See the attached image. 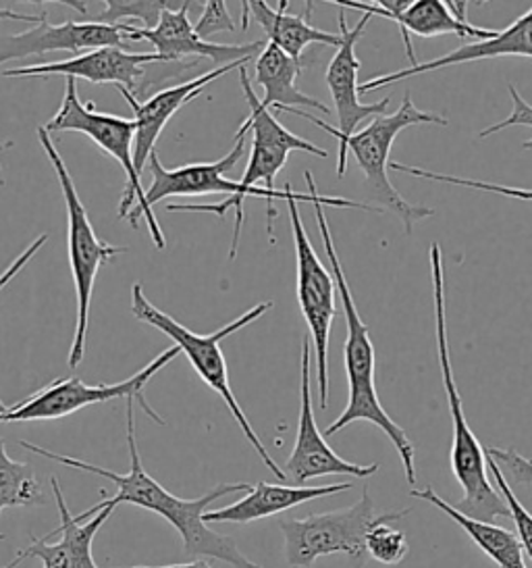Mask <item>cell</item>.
<instances>
[{"mask_svg":"<svg viewBox=\"0 0 532 568\" xmlns=\"http://www.w3.org/2000/svg\"><path fill=\"white\" fill-rule=\"evenodd\" d=\"M133 398L125 400V417H127V448H130V470L125 475L113 473L109 468H100L92 463H83L80 458L57 454V452L33 446L30 442H21V448L44 456L49 460H54L65 467L78 468L83 473L100 475L119 487L113 498H109L106 504L119 506V504H133L137 508L150 510L158 517L168 520L177 534L182 535L183 551L187 556H206V558H216L223 560L233 568H265L249 560L244 551L237 548L235 539L227 535L216 534L211 529V525L204 523V513L208 506L218 498L232 496V494H248L252 489L249 484H221L213 487L208 494L194 498V500H183L166 491L163 485L158 484L154 477H150L146 468L142 465V456L137 450V439H135V418H133Z\"/></svg>","mask_w":532,"mask_h":568,"instance_id":"obj_1","label":"cell"},{"mask_svg":"<svg viewBox=\"0 0 532 568\" xmlns=\"http://www.w3.org/2000/svg\"><path fill=\"white\" fill-rule=\"evenodd\" d=\"M316 223H318V232L323 237V246L325 254L331 263L332 280L341 294V308H344V317L348 323V337H346V346H344V363H346V373H348L349 400L346 410L341 413V417L329 425V429L325 432V437L339 434L341 429H346L356 420H366L372 423L381 429L382 434L391 439V444L396 446L403 473H406V481L410 485L416 484V465H415V444L410 442L408 434L399 427L393 418L387 415V410L382 408L381 400L377 396V385H375V348L370 342V332L366 325L358 306L351 296L346 273L341 267V261L335 251V242H332L331 230L325 217V209L323 206H341V209H360L368 213H382L381 209H377L375 204H358V202L348 201V199H335V196H320L316 192L315 202Z\"/></svg>","mask_w":532,"mask_h":568,"instance_id":"obj_2","label":"cell"},{"mask_svg":"<svg viewBox=\"0 0 532 568\" xmlns=\"http://www.w3.org/2000/svg\"><path fill=\"white\" fill-rule=\"evenodd\" d=\"M432 304H434V327H437V354L443 377V387L448 394L449 417L453 425L451 444V470L458 484L464 489V498L453 508L466 517L495 523L499 518H510V510L498 489L489 479L484 446L477 439L466 420L462 396L453 382L451 354L448 342V313H446V277H443V256L441 246H431Z\"/></svg>","mask_w":532,"mask_h":568,"instance_id":"obj_3","label":"cell"},{"mask_svg":"<svg viewBox=\"0 0 532 568\" xmlns=\"http://www.w3.org/2000/svg\"><path fill=\"white\" fill-rule=\"evenodd\" d=\"M273 304H275V302H260L258 306L249 308L248 313H244L242 317L235 318L229 325L221 327L215 334L200 335L194 334V332L187 329V327H183L180 321H175L171 315H166L165 311L156 308V306L146 298V294H144V290H142V284H133L132 287L133 317L137 318V321H142V323H146L150 327H154V329H158V332H163L166 337H171V339L175 342V346L182 351V354L187 356L190 365L198 373L200 379L208 385L213 392H216V394L223 398V402L227 404V408H229L233 418H235L237 425L242 427V432H244L246 439L252 444V448L258 452V456L263 458L266 468H268L279 481H287L283 468L270 458V454L266 450L265 444L260 442V437L254 432V427L249 425L246 413L242 410L239 402L235 398L232 384H229V371H227V363H225V354L221 351V342H223L225 337H229V335L235 334V332L248 327L249 323L258 321V318L263 317L265 313H268V311L273 308Z\"/></svg>","mask_w":532,"mask_h":568,"instance_id":"obj_4","label":"cell"},{"mask_svg":"<svg viewBox=\"0 0 532 568\" xmlns=\"http://www.w3.org/2000/svg\"><path fill=\"white\" fill-rule=\"evenodd\" d=\"M44 130L52 132H80L88 135L96 146L113 156L125 171V190L121 194L119 217L127 219L133 230H137V219L146 217L150 237L158 251L166 246L165 234L154 215V209L146 201V190L142 185V175L133 163V140H135V121L116 118L111 113H100L94 102H82L78 94V82L66 80L63 102L54 118L49 119Z\"/></svg>","mask_w":532,"mask_h":568,"instance_id":"obj_5","label":"cell"},{"mask_svg":"<svg viewBox=\"0 0 532 568\" xmlns=\"http://www.w3.org/2000/svg\"><path fill=\"white\" fill-rule=\"evenodd\" d=\"M38 140L59 178L61 192L65 199L69 267H71V277L75 285V306H78L75 334H73L71 351H69V367L75 371L82 365L83 356H85V337H88V325H90V306H92L96 275L102 265L111 263L116 254L127 252V248L113 246L96 235L82 199L78 194L75 182L66 169V163L57 149V144L52 142L49 132L44 130V125L38 128Z\"/></svg>","mask_w":532,"mask_h":568,"instance_id":"obj_6","label":"cell"},{"mask_svg":"<svg viewBox=\"0 0 532 568\" xmlns=\"http://www.w3.org/2000/svg\"><path fill=\"white\" fill-rule=\"evenodd\" d=\"M431 123V125H448L449 121L441 115H434L429 111H420L412 102V94L406 92L398 111L391 115H377L366 125L365 130H358L349 138L344 146V154H354L356 165L362 169L366 178L368 199L381 209L382 213H393L401 219L403 230L408 235L412 234L416 223L422 219L434 215L429 206L410 204L406 201L389 180V152L403 130Z\"/></svg>","mask_w":532,"mask_h":568,"instance_id":"obj_7","label":"cell"},{"mask_svg":"<svg viewBox=\"0 0 532 568\" xmlns=\"http://www.w3.org/2000/svg\"><path fill=\"white\" fill-rule=\"evenodd\" d=\"M304 180L308 184V194H298L291 184H285V192H287L285 204L291 219V232H294V244H296L299 311L310 329V342L315 348L313 356L316 361L318 406L325 410L329 406V337H331L332 318L337 315V306H335L337 285L332 280L331 271L318 258L315 246L301 223L299 202L306 201L313 204L318 192L315 175L310 171L304 173Z\"/></svg>","mask_w":532,"mask_h":568,"instance_id":"obj_8","label":"cell"},{"mask_svg":"<svg viewBox=\"0 0 532 568\" xmlns=\"http://www.w3.org/2000/svg\"><path fill=\"white\" fill-rule=\"evenodd\" d=\"M249 134L248 121L242 123L239 132L235 134V144L232 152L213 163H190L183 168L166 169L158 154L150 156L149 169L152 173V184L146 187V201L154 209V204L165 201L168 196H208V194H227L229 199L218 204H168L166 211L171 213H215L223 217L229 209L235 211V230H233L229 258L237 256L239 235L244 225V201L249 196L239 182L227 180V173L242 161L246 151V138Z\"/></svg>","mask_w":532,"mask_h":568,"instance_id":"obj_9","label":"cell"},{"mask_svg":"<svg viewBox=\"0 0 532 568\" xmlns=\"http://www.w3.org/2000/svg\"><path fill=\"white\" fill-rule=\"evenodd\" d=\"M410 513H385L377 515L375 500L362 491V498L349 508H339L325 515H308L304 518H285L279 523L285 537V560L296 568H313L316 558L331 554H348L351 560L362 562L366 558V534L393 520H401Z\"/></svg>","mask_w":532,"mask_h":568,"instance_id":"obj_10","label":"cell"},{"mask_svg":"<svg viewBox=\"0 0 532 568\" xmlns=\"http://www.w3.org/2000/svg\"><path fill=\"white\" fill-rule=\"evenodd\" d=\"M182 351L177 346H171L165 352H161L154 361H150L146 367L137 371L133 377L119 382V384H83L80 377H66V379H57L47 385L44 389L35 392L30 398L19 402L11 406L7 415L0 417V423H30V420H57V418L69 417L82 408H88L92 404H104V402L119 400V398H133L140 402L144 413L149 415L154 423L165 425L161 415L150 406L144 398V389L150 379L166 367L171 361H175Z\"/></svg>","mask_w":532,"mask_h":568,"instance_id":"obj_11","label":"cell"},{"mask_svg":"<svg viewBox=\"0 0 532 568\" xmlns=\"http://www.w3.org/2000/svg\"><path fill=\"white\" fill-rule=\"evenodd\" d=\"M339 36H341V44L337 52L332 54L331 63L325 73V82L329 85L331 92L332 104H335V113L339 119V128H332L329 123L320 121V119L310 115L308 111H304L301 118L308 119L310 123H315L316 128L329 132V134L339 138V156H337V178L341 180L346 175V165H348V156L344 154V146L351 135L358 132V125L368 118H377L385 115L387 104L391 99H382L375 104H362L358 97V71L362 68L360 59L356 57V42L360 40V36L365 34L366 26L370 21V16L366 13L365 18L358 21L356 28H348L346 13L344 9H339Z\"/></svg>","mask_w":532,"mask_h":568,"instance_id":"obj_12","label":"cell"},{"mask_svg":"<svg viewBox=\"0 0 532 568\" xmlns=\"http://www.w3.org/2000/svg\"><path fill=\"white\" fill-rule=\"evenodd\" d=\"M310 361L313 352L308 346V335L301 342V384H299V420L296 446L285 463V479L294 485H306L318 477L329 475H348L358 479L372 477L379 465H356L344 460L332 452L325 435L316 427L313 394H310Z\"/></svg>","mask_w":532,"mask_h":568,"instance_id":"obj_13","label":"cell"},{"mask_svg":"<svg viewBox=\"0 0 532 568\" xmlns=\"http://www.w3.org/2000/svg\"><path fill=\"white\" fill-rule=\"evenodd\" d=\"M165 63L156 52H127L119 47H106L96 51L82 52L73 59L42 63L30 68L4 69V78H50L63 75L71 80H85L92 84L121 85L119 90H127L137 97L140 80L146 78L149 65Z\"/></svg>","mask_w":532,"mask_h":568,"instance_id":"obj_14","label":"cell"},{"mask_svg":"<svg viewBox=\"0 0 532 568\" xmlns=\"http://www.w3.org/2000/svg\"><path fill=\"white\" fill-rule=\"evenodd\" d=\"M194 2H183L180 9H166L165 13L158 19V23L152 30H142L135 26H119L125 38L133 42L137 40H149L154 44L156 54L168 63H183V59L194 57V59H208L215 65H229L242 59H252L254 54H260L266 47V42H249V44H215V42H204L200 40L194 26L187 18L190 7Z\"/></svg>","mask_w":532,"mask_h":568,"instance_id":"obj_15","label":"cell"},{"mask_svg":"<svg viewBox=\"0 0 532 568\" xmlns=\"http://www.w3.org/2000/svg\"><path fill=\"white\" fill-rule=\"evenodd\" d=\"M335 4L365 11L370 18L379 16V18L396 21L399 26V32L403 36L408 57L412 59L415 65H418V61H416L412 42L408 38L410 34L422 36V38L453 34L458 36L460 40L474 38V42H481V40L498 34L495 30H482V28L468 23V19L456 16L446 0H416V2H406V0H377V2L337 0Z\"/></svg>","mask_w":532,"mask_h":568,"instance_id":"obj_16","label":"cell"},{"mask_svg":"<svg viewBox=\"0 0 532 568\" xmlns=\"http://www.w3.org/2000/svg\"><path fill=\"white\" fill-rule=\"evenodd\" d=\"M123 38L125 34L119 26H99L92 21H66L54 26L44 16L28 32L0 36V65L25 57H42L47 52L63 51L78 57L83 51H96L106 47L123 49Z\"/></svg>","mask_w":532,"mask_h":568,"instance_id":"obj_17","label":"cell"},{"mask_svg":"<svg viewBox=\"0 0 532 568\" xmlns=\"http://www.w3.org/2000/svg\"><path fill=\"white\" fill-rule=\"evenodd\" d=\"M249 61L252 59H242V61H235L229 65L206 71V73H202V75L185 82V84L173 85V88H165V90L156 92L146 102H140L137 99H133L127 90H121V94L132 106L133 121H135L133 163H135V169H137L140 175L149 168L150 156L156 152L154 146L163 134L166 123L177 115V111L182 109L183 104L194 101L208 85L213 84L218 78L227 75L229 71L246 68Z\"/></svg>","mask_w":532,"mask_h":568,"instance_id":"obj_18","label":"cell"},{"mask_svg":"<svg viewBox=\"0 0 532 568\" xmlns=\"http://www.w3.org/2000/svg\"><path fill=\"white\" fill-rule=\"evenodd\" d=\"M50 485H52L54 500H57L59 515H61V525L50 534L61 535V539L52 544L49 537H33L32 544L28 548L19 550L7 568H16L25 558H40L42 568H99L94 562V556H92V544H94L96 534L102 529V525L115 513L116 506H111L102 500L100 506H106V508H102L96 517H92L85 523H78L66 508L59 479L52 477Z\"/></svg>","mask_w":532,"mask_h":568,"instance_id":"obj_19","label":"cell"},{"mask_svg":"<svg viewBox=\"0 0 532 568\" xmlns=\"http://www.w3.org/2000/svg\"><path fill=\"white\" fill-rule=\"evenodd\" d=\"M495 57H529V59H532V9L529 13H524L522 18L515 19L508 30L498 32L493 38H487L481 42H470V44H464V47L448 52L439 59H432L427 63H418V65H412L410 69H401L396 73L370 78L365 84L358 85V97H365V94H370L372 90H379L382 85L396 84V82L415 78V75L427 73V71L462 65V63H472V61H484V59H495Z\"/></svg>","mask_w":532,"mask_h":568,"instance_id":"obj_20","label":"cell"},{"mask_svg":"<svg viewBox=\"0 0 532 568\" xmlns=\"http://www.w3.org/2000/svg\"><path fill=\"white\" fill-rule=\"evenodd\" d=\"M351 487H354L351 484L283 485L258 481V484L252 485V489L242 500L233 501L229 506L218 508V510H206L204 523L206 525H213V523L248 525L254 520L291 510L304 501L348 491Z\"/></svg>","mask_w":532,"mask_h":568,"instance_id":"obj_21","label":"cell"},{"mask_svg":"<svg viewBox=\"0 0 532 568\" xmlns=\"http://www.w3.org/2000/svg\"><path fill=\"white\" fill-rule=\"evenodd\" d=\"M287 4H289L287 0H282L277 9H270L265 0L242 2V9H244L242 30H248L249 16H254L256 23L265 30L268 42L282 49L287 57H291L298 63H301V52L306 47L327 44V47L339 49L341 36L318 30L310 23L308 16H289Z\"/></svg>","mask_w":532,"mask_h":568,"instance_id":"obj_22","label":"cell"},{"mask_svg":"<svg viewBox=\"0 0 532 568\" xmlns=\"http://www.w3.org/2000/svg\"><path fill=\"white\" fill-rule=\"evenodd\" d=\"M301 75V63L287 57L282 49L266 42L265 49L256 59V84L265 90L263 106L277 109L291 115L301 118V109H315L325 115L331 113V109L313 97L304 94L298 88V78Z\"/></svg>","mask_w":532,"mask_h":568,"instance_id":"obj_23","label":"cell"},{"mask_svg":"<svg viewBox=\"0 0 532 568\" xmlns=\"http://www.w3.org/2000/svg\"><path fill=\"white\" fill-rule=\"evenodd\" d=\"M412 498L429 501L434 508L441 510V515L451 518L462 531H464L479 548H481L499 568H529L524 562V551L512 531L499 527L495 523H484L477 518L466 517L453 508V504L443 500L431 485L424 489H412Z\"/></svg>","mask_w":532,"mask_h":568,"instance_id":"obj_24","label":"cell"},{"mask_svg":"<svg viewBox=\"0 0 532 568\" xmlns=\"http://www.w3.org/2000/svg\"><path fill=\"white\" fill-rule=\"evenodd\" d=\"M239 82H242V90L244 97L249 104V118L246 119L249 125V132L254 134V142H265L270 146H279L287 152H310L318 159H327L329 152L318 149L315 144H310L308 140L299 138V135L291 134L289 130H285L282 123L277 121L275 115H270V111L263 106V102L258 101L254 88L249 84L248 69L239 68Z\"/></svg>","mask_w":532,"mask_h":568,"instance_id":"obj_25","label":"cell"},{"mask_svg":"<svg viewBox=\"0 0 532 568\" xmlns=\"http://www.w3.org/2000/svg\"><path fill=\"white\" fill-rule=\"evenodd\" d=\"M47 498L35 479V473L28 463H17L0 439V515L7 508L17 506H42Z\"/></svg>","mask_w":532,"mask_h":568,"instance_id":"obj_26","label":"cell"},{"mask_svg":"<svg viewBox=\"0 0 532 568\" xmlns=\"http://www.w3.org/2000/svg\"><path fill=\"white\" fill-rule=\"evenodd\" d=\"M183 2H166V0H106L104 11L90 19L99 26H123V19H137L142 30H152L166 9H180Z\"/></svg>","mask_w":532,"mask_h":568,"instance_id":"obj_27","label":"cell"},{"mask_svg":"<svg viewBox=\"0 0 532 568\" xmlns=\"http://www.w3.org/2000/svg\"><path fill=\"white\" fill-rule=\"evenodd\" d=\"M365 551L368 558L387 565V567H396L399 562H403V558L408 556V539L401 531H396L387 525H377L372 527L365 539Z\"/></svg>","mask_w":532,"mask_h":568,"instance_id":"obj_28","label":"cell"},{"mask_svg":"<svg viewBox=\"0 0 532 568\" xmlns=\"http://www.w3.org/2000/svg\"><path fill=\"white\" fill-rule=\"evenodd\" d=\"M487 467L491 470L493 481L498 484L499 494H501V498H503L508 510H510V518L514 520L515 531H518L515 537H518V541L522 546V551H526L532 560V515L524 508V504L518 500L512 485L508 484V479H505V475L499 468L498 463L493 458H489V456H487Z\"/></svg>","mask_w":532,"mask_h":568,"instance_id":"obj_29","label":"cell"},{"mask_svg":"<svg viewBox=\"0 0 532 568\" xmlns=\"http://www.w3.org/2000/svg\"><path fill=\"white\" fill-rule=\"evenodd\" d=\"M396 171L415 175L420 180H431V182H441V184L466 185V187H474L482 192H493L501 196H510V199H520V201H532V190H522V187H508V185L489 184V182H479V180H466V178H456V175H443V173H434L427 169L412 168V165H403V163H391L389 165Z\"/></svg>","mask_w":532,"mask_h":568,"instance_id":"obj_30","label":"cell"},{"mask_svg":"<svg viewBox=\"0 0 532 568\" xmlns=\"http://www.w3.org/2000/svg\"><path fill=\"white\" fill-rule=\"evenodd\" d=\"M233 30H235V23H233L232 16H229L227 2H223V0L204 2V11H202V16L194 26V32H196L200 40L211 42V38L218 34V32H233Z\"/></svg>","mask_w":532,"mask_h":568,"instance_id":"obj_31","label":"cell"},{"mask_svg":"<svg viewBox=\"0 0 532 568\" xmlns=\"http://www.w3.org/2000/svg\"><path fill=\"white\" fill-rule=\"evenodd\" d=\"M484 454L498 463L501 470H508L520 485H532V460L518 454L514 448H491L484 446Z\"/></svg>","mask_w":532,"mask_h":568,"instance_id":"obj_32","label":"cell"},{"mask_svg":"<svg viewBox=\"0 0 532 568\" xmlns=\"http://www.w3.org/2000/svg\"><path fill=\"white\" fill-rule=\"evenodd\" d=\"M508 90H510V97H512V104H514V111H512V115L508 119H503V121H499L495 125H489L487 130H482L479 138H489V135L498 134L501 130H508V128H515V125H524V128H532V106L529 102L524 101L520 94H518V90H515L514 85H508ZM522 149L524 151H532V138L531 140H526L524 144H522Z\"/></svg>","mask_w":532,"mask_h":568,"instance_id":"obj_33","label":"cell"},{"mask_svg":"<svg viewBox=\"0 0 532 568\" xmlns=\"http://www.w3.org/2000/svg\"><path fill=\"white\" fill-rule=\"evenodd\" d=\"M47 242H49V234L38 235L32 244H30L25 251L21 252L9 267L0 273V292L13 282V277H17V275L21 273V268L25 267L38 252L42 251V246H44ZM9 410H11V406H7L4 402L0 400V417L7 415Z\"/></svg>","mask_w":532,"mask_h":568,"instance_id":"obj_34","label":"cell"},{"mask_svg":"<svg viewBox=\"0 0 532 568\" xmlns=\"http://www.w3.org/2000/svg\"><path fill=\"white\" fill-rule=\"evenodd\" d=\"M44 18V13L42 16H28V13H19V11H13V9H9V7H0V21H21V23H40V19Z\"/></svg>","mask_w":532,"mask_h":568,"instance_id":"obj_35","label":"cell"},{"mask_svg":"<svg viewBox=\"0 0 532 568\" xmlns=\"http://www.w3.org/2000/svg\"><path fill=\"white\" fill-rule=\"evenodd\" d=\"M127 568H213L208 562L204 560H194V562H187V565H171V567H127Z\"/></svg>","mask_w":532,"mask_h":568,"instance_id":"obj_36","label":"cell"},{"mask_svg":"<svg viewBox=\"0 0 532 568\" xmlns=\"http://www.w3.org/2000/svg\"><path fill=\"white\" fill-rule=\"evenodd\" d=\"M0 180H2V165H0Z\"/></svg>","mask_w":532,"mask_h":568,"instance_id":"obj_37","label":"cell"},{"mask_svg":"<svg viewBox=\"0 0 532 568\" xmlns=\"http://www.w3.org/2000/svg\"><path fill=\"white\" fill-rule=\"evenodd\" d=\"M2 539H4V535L0 534V541H2Z\"/></svg>","mask_w":532,"mask_h":568,"instance_id":"obj_38","label":"cell"}]
</instances>
